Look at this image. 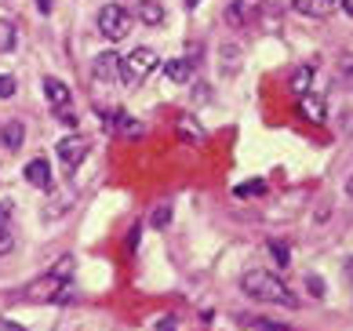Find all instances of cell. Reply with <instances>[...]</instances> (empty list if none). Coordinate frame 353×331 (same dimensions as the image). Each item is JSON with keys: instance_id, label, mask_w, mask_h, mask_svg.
I'll list each match as a JSON object with an SVG mask.
<instances>
[{"instance_id": "6da1fadb", "label": "cell", "mask_w": 353, "mask_h": 331, "mask_svg": "<svg viewBox=\"0 0 353 331\" xmlns=\"http://www.w3.org/2000/svg\"><path fill=\"white\" fill-rule=\"evenodd\" d=\"M241 288L248 291L252 299H263V302H277V306H288V310H295L299 306V299L288 291V284L281 281V277H273L270 270H248L244 273V281Z\"/></svg>"}, {"instance_id": "7a4b0ae2", "label": "cell", "mask_w": 353, "mask_h": 331, "mask_svg": "<svg viewBox=\"0 0 353 331\" xmlns=\"http://www.w3.org/2000/svg\"><path fill=\"white\" fill-rule=\"evenodd\" d=\"M157 51H150V48H135L128 59H121V66H117V81H124L128 88H135V84H142L146 77L157 70Z\"/></svg>"}, {"instance_id": "3957f363", "label": "cell", "mask_w": 353, "mask_h": 331, "mask_svg": "<svg viewBox=\"0 0 353 331\" xmlns=\"http://www.w3.org/2000/svg\"><path fill=\"white\" fill-rule=\"evenodd\" d=\"M99 33L106 37V41H124L128 33H132V15H128V8L121 4H106L99 11Z\"/></svg>"}, {"instance_id": "277c9868", "label": "cell", "mask_w": 353, "mask_h": 331, "mask_svg": "<svg viewBox=\"0 0 353 331\" xmlns=\"http://www.w3.org/2000/svg\"><path fill=\"white\" fill-rule=\"evenodd\" d=\"M88 150H91V142L84 139V135H66L59 146H55V153H59V164L66 168V171H77L81 168V161L88 157Z\"/></svg>"}, {"instance_id": "5b68a950", "label": "cell", "mask_w": 353, "mask_h": 331, "mask_svg": "<svg viewBox=\"0 0 353 331\" xmlns=\"http://www.w3.org/2000/svg\"><path fill=\"white\" fill-rule=\"evenodd\" d=\"M263 8H266L263 0H233L226 8V19H230V26H255Z\"/></svg>"}, {"instance_id": "8992f818", "label": "cell", "mask_w": 353, "mask_h": 331, "mask_svg": "<svg viewBox=\"0 0 353 331\" xmlns=\"http://www.w3.org/2000/svg\"><path fill=\"white\" fill-rule=\"evenodd\" d=\"M59 291H62V273L55 270V273H48L44 281H37V284H30L22 291V299L26 302H41V299H59Z\"/></svg>"}, {"instance_id": "52a82bcc", "label": "cell", "mask_w": 353, "mask_h": 331, "mask_svg": "<svg viewBox=\"0 0 353 331\" xmlns=\"http://www.w3.org/2000/svg\"><path fill=\"white\" fill-rule=\"evenodd\" d=\"M292 8L299 11V15H306V19H328L335 0H292Z\"/></svg>"}, {"instance_id": "ba28073f", "label": "cell", "mask_w": 353, "mask_h": 331, "mask_svg": "<svg viewBox=\"0 0 353 331\" xmlns=\"http://www.w3.org/2000/svg\"><path fill=\"white\" fill-rule=\"evenodd\" d=\"M26 182H33V186H41V190H51V164L44 157H37V161L26 164Z\"/></svg>"}, {"instance_id": "9c48e42d", "label": "cell", "mask_w": 353, "mask_h": 331, "mask_svg": "<svg viewBox=\"0 0 353 331\" xmlns=\"http://www.w3.org/2000/svg\"><path fill=\"white\" fill-rule=\"evenodd\" d=\"M44 95H48V102L55 106V110H66L70 106V88L59 81V77H48L44 81Z\"/></svg>"}, {"instance_id": "30bf717a", "label": "cell", "mask_w": 353, "mask_h": 331, "mask_svg": "<svg viewBox=\"0 0 353 331\" xmlns=\"http://www.w3.org/2000/svg\"><path fill=\"white\" fill-rule=\"evenodd\" d=\"M117 66H121V59H117L113 51H102V55L95 59V70H91V73H95V81H113Z\"/></svg>"}, {"instance_id": "8fae6325", "label": "cell", "mask_w": 353, "mask_h": 331, "mask_svg": "<svg viewBox=\"0 0 353 331\" xmlns=\"http://www.w3.org/2000/svg\"><path fill=\"white\" fill-rule=\"evenodd\" d=\"M22 139H26V128L19 121H0V142H4L8 150H19Z\"/></svg>"}, {"instance_id": "7c38bea8", "label": "cell", "mask_w": 353, "mask_h": 331, "mask_svg": "<svg viewBox=\"0 0 353 331\" xmlns=\"http://www.w3.org/2000/svg\"><path fill=\"white\" fill-rule=\"evenodd\" d=\"M110 128L117 131V135H128V139H139L142 135V124L135 121V117H128V113H113Z\"/></svg>"}, {"instance_id": "4fadbf2b", "label": "cell", "mask_w": 353, "mask_h": 331, "mask_svg": "<svg viewBox=\"0 0 353 331\" xmlns=\"http://www.w3.org/2000/svg\"><path fill=\"white\" fill-rule=\"evenodd\" d=\"M164 73H168V81H175V84H186L190 77H193V66L186 59H172L164 66Z\"/></svg>"}, {"instance_id": "5bb4252c", "label": "cell", "mask_w": 353, "mask_h": 331, "mask_svg": "<svg viewBox=\"0 0 353 331\" xmlns=\"http://www.w3.org/2000/svg\"><path fill=\"white\" fill-rule=\"evenodd\" d=\"M139 19L146 26H161L164 22V8L157 4V0H142V4H139Z\"/></svg>"}, {"instance_id": "9a60e30c", "label": "cell", "mask_w": 353, "mask_h": 331, "mask_svg": "<svg viewBox=\"0 0 353 331\" xmlns=\"http://www.w3.org/2000/svg\"><path fill=\"white\" fill-rule=\"evenodd\" d=\"M310 81H313V70H310V66H303V70H295V77H292V91H295V95H306Z\"/></svg>"}, {"instance_id": "2e32d148", "label": "cell", "mask_w": 353, "mask_h": 331, "mask_svg": "<svg viewBox=\"0 0 353 331\" xmlns=\"http://www.w3.org/2000/svg\"><path fill=\"white\" fill-rule=\"evenodd\" d=\"M179 135H182V139H190V142H204V131L193 124L190 117H182V121H179Z\"/></svg>"}, {"instance_id": "e0dca14e", "label": "cell", "mask_w": 353, "mask_h": 331, "mask_svg": "<svg viewBox=\"0 0 353 331\" xmlns=\"http://www.w3.org/2000/svg\"><path fill=\"white\" fill-rule=\"evenodd\" d=\"M15 48V30L8 22H0V51H11Z\"/></svg>"}, {"instance_id": "ac0fdd59", "label": "cell", "mask_w": 353, "mask_h": 331, "mask_svg": "<svg viewBox=\"0 0 353 331\" xmlns=\"http://www.w3.org/2000/svg\"><path fill=\"white\" fill-rule=\"evenodd\" d=\"M168 219H172V208H168V204H161V208H157L153 215H150L153 226H168Z\"/></svg>"}, {"instance_id": "d6986e66", "label": "cell", "mask_w": 353, "mask_h": 331, "mask_svg": "<svg viewBox=\"0 0 353 331\" xmlns=\"http://www.w3.org/2000/svg\"><path fill=\"white\" fill-rule=\"evenodd\" d=\"M19 91V84H15V77H0V99H11Z\"/></svg>"}, {"instance_id": "ffe728a7", "label": "cell", "mask_w": 353, "mask_h": 331, "mask_svg": "<svg viewBox=\"0 0 353 331\" xmlns=\"http://www.w3.org/2000/svg\"><path fill=\"white\" fill-rule=\"evenodd\" d=\"M266 186H263V182H248V186H237V190H233V193H237V197H259V193H263Z\"/></svg>"}, {"instance_id": "44dd1931", "label": "cell", "mask_w": 353, "mask_h": 331, "mask_svg": "<svg viewBox=\"0 0 353 331\" xmlns=\"http://www.w3.org/2000/svg\"><path fill=\"white\" fill-rule=\"evenodd\" d=\"M0 331H26L19 321H11V317H0Z\"/></svg>"}, {"instance_id": "7402d4cb", "label": "cell", "mask_w": 353, "mask_h": 331, "mask_svg": "<svg viewBox=\"0 0 353 331\" xmlns=\"http://www.w3.org/2000/svg\"><path fill=\"white\" fill-rule=\"evenodd\" d=\"M11 226V204H0V230Z\"/></svg>"}, {"instance_id": "603a6c76", "label": "cell", "mask_w": 353, "mask_h": 331, "mask_svg": "<svg viewBox=\"0 0 353 331\" xmlns=\"http://www.w3.org/2000/svg\"><path fill=\"white\" fill-rule=\"evenodd\" d=\"M11 244H15V241L8 237V230H0V255H8V251H11Z\"/></svg>"}, {"instance_id": "cb8c5ba5", "label": "cell", "mask_w": 353, "mask_h": 331, "mask_svg": "<svg viewBox=\"0 0 353 331\" xmlns=\"http://www.w3.org/2000/svg\"><path fill=\"white\" fill-rule=\"evenodd\" d=\"M270 251H273V255H277V262H281V266L288 262V251H284V244H273V241H270Z\"/></svg>"}, {"instance_id": "d4e9b609", "label": "cell", "mask_w": 353, "mask_h": 331, "mask_svg": "<svg viewBox=\"0 0 353 331\" xmlns=\"http://www.w3.org/2000/svg\"><path fill=\"white\" fill-rule=\"evenodd\" d=\"M157 331H175V321H172V317H164V321L157 324Z\"/></svg>"}, {"instance_id": "484cf974", "label": "cell", "mask_w": 353, "mask_h": 331, "mask_svg": "<svg viewBox=\"0 0 353 331\" xmlns=\"http://www.w3.org/2000/svg\"><path fill=\"white\" fill-rule=\"evenodd\" d=\"M37 11H41V15H51V0H37Z\"/></svg>"}, {"instance_id": "4316f807", "label": "cell", "mask_w": 353, "mask_h": 331, "mask_svg": "<svg viewBox=\"0 0 353 331\" xmlns=\"http://www.w3.org/2000/svg\"><path fill=\"white\" fill-rule=\"evenodd\" d=\"M343 70H346V81L353 84V59H343Z\"/></svg>"}, {"instance_id": "83f0119b", "label": "cell", "mask_w": 353, "mask_h": 331, "mask_svg": "<svg viewBox=\"0 0 353 331\" xmlns=\"http://www.w3.org/2000/svg\"><path fill=\"white\" fill-rule=\"evenodd\" d=\"M346 197H350V201H353V175L346 179Z\"/></svg>"}, {"instance_id": "f1b7e54d", "label": "cell", "mask_w": 353, "mask_h": 331, "mask_svg": "<svg viewBox=\"0 0 353 331\" xmlns=\"http://www.w3.org/2000/svg\"><path fill=\"white\" fill-rule=\"evenodd\" d=\"M343 8H346V15L353 19V0H343Z\"/></svg>"}, {"instance_id": "f546056e", "label": "cell", "mask_w": 353, "mask_h": 331, "mask_svg": "<svg viewBox=\"0 0 353 331\" xmlns=\"http://www.w3.org/2000/svg\"><path fill=\"white\" fill-rule=\"evenodd\" d=\"M346 277H350V284H353V259L346 262Z\"/></svg>"}, {"instance_id": "4dcf8cb0", "label": "cell", "mask_w": 353, "mask_h": 331, "mask_svg": "<svg viewBox=\"0 0 353 331\" xmlns=\"http://www.w3.org/2000/svg\"><path fill=\"white\" fill-rule=\"evenodd\" d=\"M201 4V0H186V8H197Z\"/></svg>"}]
</instances>
